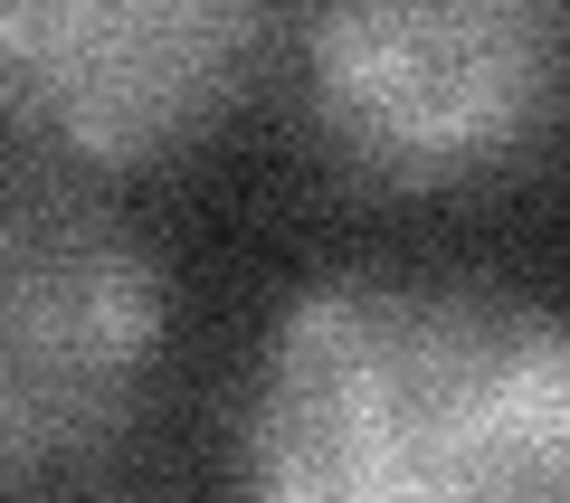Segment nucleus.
<instances>
[{
	"label": "nucleus",
	"mask_w": 570,
	"mask_h": 503,
	"mask_svg": "<svg viewBox=\"0 0 570 503\" xmlns=\"http://www.w3.org/2000/svg\"><path fill=\"white\" fill-rule=\"evenodd\" d=\"M238 484L266 503H570V314L466 276L314 285L257 343Z\"/></svg>",
	"instance_id": "obj_1"
},
{
	"label": "nucleus",
	"mask_w": 570,
	"mask_h": 503,
	"mask_svg": "<svg viewBox=\"0 0 570 503\" xmlns=\"http://www.w3.org/2000/svg\"><path fill=\"white\" fill-rule=\"evenodd\" d=\"M305 134L371 200H466L570 142V0H324Z\"/></svg>",
	"instance_id": "obj_2"
},
{
	"label": "nucleus",
	"mask_w": 570,
	"mask_h": 503,
	"mask_svg": "<svg viewBox=\"0 0 570 503\" xmlns=\"http://www.w3.org/2000/svg\"><path fill=\"white\" fill-rule=\"evenodd\" d=\"M171 285L58 161H0V494L86 484L142 418Z\"/></svg>",
	"instance_id": "obj_3"
},
{
	"label": "nucleus",
	"mask_w": 570,
	"mask_h": 503,
	"mask_svg": "<svg viewBox=\"0 0 570 503\" xmlns=\"http://www.w3.org/2000/svg\"><path fill=\"white\" fill-rule=\"evenodd\" d=\"M266 67V0H0V134L77 181L200 152Z\"/></svg>",
	"instance_id": "obj_4"
}]
</instances>
